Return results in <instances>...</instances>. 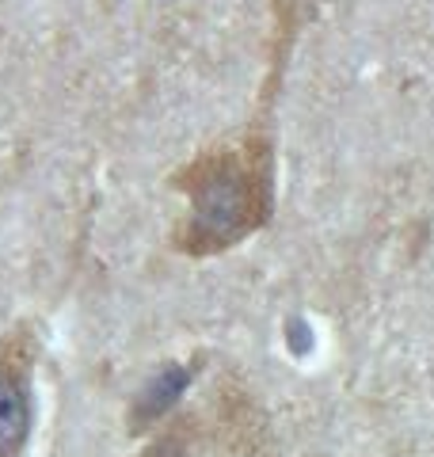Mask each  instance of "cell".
Instances as JSON below:
<instances>
[{"label":"cell","mask_w":434,"mask_h":457,"mask_svg":"<svg viewBox=\"0 0 434 457\" xmlns=\"http://www.w3.org/2000/svg\"><path fill=\"white\" fill-rule=\"evenodd\" d=\"M259 221V191L248 168L237 161H213L191 176V221H187V252H217L240 240Z\"/></svg>","instance_id":"cell-1"},{"label":"cell","mask_w":434,"mask_h":457,"mask_svg":"<svg viewBox=\"0 0 434 457\" xmlns=\"http://www.w3.org/2000/svg\"><path fill=\"white\" fill-rule=\"evenodd\" d=\"M31 435V396L16 370H0V457H20Z\"/></svg>","instance_id":"cell-2"},{"label":"cell","mask_w":434,"mask_h":457,"mask_svg":"<svg viewBox=\"0 0 434 457\" xmlns=\"http://www.w3.org/2000/svg\"><path fill=\"white\" fill-rule=\"evenodd\" d=\"M187 385V374L183 370H164L161 378H153L149 385H145L141 400L134 404V416H129V431H141L145 423H153L161 411H168L171 404H176V396L183 393Z\"/></svg>","instance_id":"cell-3"},{"label":"cell","mask_w":434,"mask_h":457,"mask_svg":"<svg viewBox=\"0 0 434 457\" xmlns=\"http://www.w3.org/2000/svg\"><path fill=\"white\" fill-rule=\"evenodd\" d=\"M138 457H195V438L187 427H171L156 442H149Z\"/></svg>","instance_id":"cell-4"}]
</instances>
